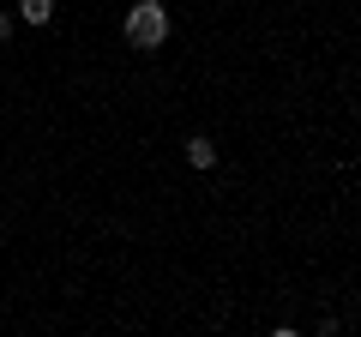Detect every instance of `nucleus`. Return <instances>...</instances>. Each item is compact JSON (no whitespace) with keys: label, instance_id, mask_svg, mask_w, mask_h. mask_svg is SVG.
<instances>
[{"label":"nucleus","instance_id":"obj_1","mask_svg":"<svg viewBox=\"0 0 361 337\" xmlns=\"http://www.w3.org/2000/svg\"><path fill=\"white\" fill-rule=\"evenodd\" d=\"M121 30H127V42H133L139 54H157V49L169 42V30H175V25H169V6H163V0H133Z\"/></svg>","mask_w":361,"mask_h":337},{"label":"nucleus","instance_id":"obj_2","mask_svg":"<svg viewBox=\"0 0 361 337\" xmlns=\"http://www.w3.org/2000/svg\"><path fill=\"white\" fill-rule=\"evenodd\" d=\"M187 163H193V168H217V145H211L205 133H199V139H187Z\"/></svg>","mask_w":361,"mask_h":337},{"label":"nucleus","instance_id":"obj_3","mask_svg":"<svg viewBox=\"0 0 361 337\" xmlns=\"http://www.w3.org/2000/svg\"><path fill=\"white\" fill-rule=\"evenodd\" d=\"M18 18H25V25H49V18H54V0H18Z\"/></svg>","mask_w":361,"mask_h":337},{"label":"nucleus","instance_id":"obj_4","mask_svg":"<svg viewBox=\"0 0 361 337\" xmlns=\"http://www.w3.org/2000/svg\"><path fill=\"white\" fill-rule=\"evenodd\" d=\"M6 37H13V13H0V42H6Z\"/></svg>","mask_w":361,"mask_h":337}]
</instances>
